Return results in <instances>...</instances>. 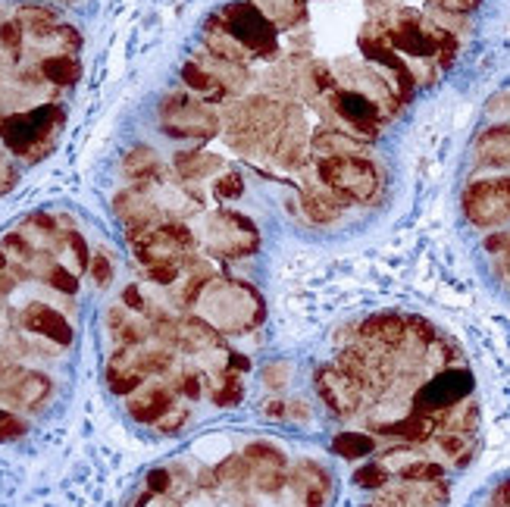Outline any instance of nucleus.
Here are the masks:
<instances>
[{
  "mask_svg": "<svg viewBox=\"0 0 510 507\" xmlns=\"http://www.w3.org/2000/svg\"><path fill=\"white\" fill-rule=\"evenodd\" d=\"M304 210L307 217H310V223H332V219H338L341 210H345V198L335 194L332 188H325V192H310L304 198Z\"/></svg>",
  "mask_w": 510,
  "mask_h": 507,
  "instance_id": "nucleus-11",
  "label": "nucleus"
},
{
  "mask_svg": "<svg viewBox=\"0 0 510 507\" xmlns=\"http://www.w3.org/2000/svg\"><path fill=\"white\" fill-rule=\"evenodd\" d=\"M273 26H294L304 20V0H251Z\"/></svg>",
  "mask_w": 510,
  "mask_h": 507,
  "instance_id": "nucleus-12",
  "label": "nucleus"
},
{
  "mask_svg": "<svg viewBox=\"0 0 510 507\" xmlns=\"http://www.w3.org/2000/svg\"><path fill=\"white\" fill-rule=\"evenodd\" d=\"M217 20L219 26H223L244 51L254 53V57H273V53L279 51V32H276L273 22H269L251 0H244V4H229Z\"/></svg>",
  "mask_w": 510,
  "mask_h": 507,
  "instance_id": "nucleus-3",
  "label": "nucleus"
},
{
  "mask_svg": "<svg viewBox=\"0 0 510 507\" xmlns=\"http://www.w3.org/2000/svg\"><path fill=\"white\" fill-rule=\"evenodd\" d=\"M91 244L63 213L0 235V445L32 436L63 398L82 339Z\"/></svg>",
  "mask_w": 510,
  "mask_h": 507,
  "instance_id": "nucleus-1",
  "label": "nucleus"
},
{
  "mask_svg": "<svg viewBox=\"0 0 510 507\" xmlns=\"http://www.w3.org/2000/svg\"><path fill=\"white\" fill-rule=\"evenodd\" d=\"M260 248L254 223L248 217H238L232 210H219L207 225V258H248Z\"/></svg>",
  "mask_w": 510,
  "mask_h": 507,
  "instance_id": "nucleus-6",
  "label": "nucleus"
},
{
  "mask_svg": "<svg viewBox=\"0 0 510 507\" xmlns=\"http://www.w3.org/2000/svg\"><path fill=\"white\" fill-rule=\"evenodd\" d=\"M429 4L439 10H448V13H470V10H476L479 0H429Z\"/></svg>",
  "mask_w": 510,
  "mask_h": 507,
  "instance_id": "nucleus-16",
  "label": "nucleus"
},
{
  "mask_svg": "<svg viewBox=\"0 0 510 507\" xmlns=\"http://www.w3.org/2000/svg\"><path fill=\"white\" fill-rule=\"evenodd\" d=\"M160 129L169 138H194V142H207L219 132V116L207 101H194V97L166 94L160 103Z\"/></svg>",
  "mask_w": 510,
  "mask_h": 507,
  "instance_id": "nucleus-2",
  "label": "nucleus"
},
{
  "mask_svg": "<svg viewBox=\"0 0 510 507\" xmlns=\"http://www.w3.org/2000/svg\"><path fill=\"white\" fill-rule=\"evenodd\" d=\"M476 160L485 167L510 163V126H491L476 138Z\"/></svg>",
  "mask_w": 510,
  "mask_h": 507,
  "instance_id": "nucleus-8",
  "label": "nucleus"
},
{
  "mask_svg": "<svg viewBox=\"0 0 510 507\" xmlns=\"http://www.w3.org/2000/svg\"><path fill=\"white\" fill-rule=\"evenodd\" d=\"M319 179L345 200H370L379 188L376 167L364 157H323Z\"/></svg>",
  "mask_w": 510,
  "mask_h": 507,
  "instance_id": "nucleus-4",
  "label": "nucleus"
},
{
  "mask_svg": "<svg viewBox=\"0 0 510 507\" xmlns=\"http://www.w3.org/2000/svg\"><path fill=\"white\" fill-rule=\"evenodd\" d=\"M213 194H217L219 200H235V198H242V194H244V182H242V176H238V173H226V176H219V179L213 182Z\"/></svg>",
  "mask_w": 510,
  "mask_h": 507,
  "instance_id": "nucleus-15",
  "label": "nucleus"
},
{
  "mask_svg": "<svg viewBox=\"0 0 510 507\" xmlns=\"http://www.w3.org/2000/svg\"><path fill=\"white\" fill-rule=\"evenodd\" d=\"M41 70H45L47 82H51L53 88H72V85L82 78V63H78V57L66 51L45 53V57H41Z\"/></svg>",
  "mask_w": 510,
  "mask_h": 507,
  "instance_id": "nucleus-9",
  "label": "nucleus"
},
{
  "mask_svg": "<svg viewBox=\"0 0 510 507\" xmlns=\"http://www.w3.org/2000/svg\"><path fill=\"white\" fill-rule=\"evenodd\" d=\"M313 151L323 157H354L360 151V144L351 135H341L338 129H323L313 135Z\"/></svg>",
  "mask_w": 510,
  "mask_h": 507,
  "instance_id": "nucleus-13",
  "label": "nucleus"
},
{
  "mask_svg": "<svg viewBox=\"0 0 510 507\" xmlns=\"http://www.w3.org/2000/svg\"><path fill=\"white\" fill-rule=\"evenodd\" d=\"M173 169L179 173L182 182H194V179H207L210 173L223 169V160L217 154H207V151H179L173 157Z\"/></svg>",
  "mask_w": 510,
  "mask_h": 507,
  "instance_id": "nucleus-10",
  "label": "nucleus"
},
{
  "mask_svg": "<svg viewBox=\"0 0 510 507\" xmlns=\"http://www.w3.org/2000/svg\"><path fill=\"white\" fill-rule=\"evenodd\" d=\"M464 213L479 229H498L510 219V176L479 179L464 192Z\"/></svg>",
  "mask_w": 510,
  "mask_h": 507,
  "instance_id": "nucleus-5",
  "label": "nucleus"
},
{
  "mask_svg": "<svg viewBox=\"0 0 510 507\" xmlns=\"http://www.w3.org/2000/svg\"><path fill=\"white\" fill-rule=\"evenodd\" d=\"M332 110L351 126L360 135H376V119H379V103L373 97L360 94V91H335L332 94Z\"/></svg>",
  "mask_w": 510,
  "mask_h": 507,
  "instance_id": "nucleus-7",
  "label": "nucleus"
},
{
  "mask_svg": "<svg viewBox=\"0 0 510 507\" xmlns=\"http://www.w3.org/2000/svg\"><path fill=\"white\" fill-rule=\"evenodd\" d=\"M479 507H510V473L501 476L498 482H491L489 492L479 501Z\"/></svg>",
  "mask_w": 510,
  "mask_h": 507,
  "instance_id": "nucleus-14",
  "label": "nucleus"
}]
</instances>
